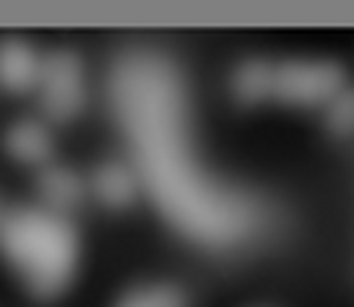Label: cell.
<instances>
[{
    "instance_id": "obj_1",
    "label": "cell",
    "mask_w": 354,
    "mask_h": 307,
    "mask_svg": "<svg viewBox=\"0 0 354 307\" xmlns=\"http://www.w3.org/2000/svg\"><path fill=\"white\" fill-rule=\"evenodd\" d=\"M0 250L37 297H57L74 277L77 237L54 211H14L0 221Z\"/></svg>"
},
{
    "instance_id": "obj_2",
    "label": "cell",
    "mask_w": 354,
    "mask_h": 307,
    "mask_svg": "<svg viewBox=\"0 0 354 307\" xmlns=\"http://www.w3.org/2000/svg\"><path fill=\"white\" fill-rule=\"evenodd\" d=\"M341 94L335 64H284L274 67V97L288 104H324Z\"/></svg>"
},
{
    "instance_id": "obj_3",
    "label": "cell",
    "mask_w": 354,
    "mask_h": 307,
    "mask_svg": "<svg viewBox=\"0 0 354 307\" xmlns=\"http://www.w3.org/2000/svg\"><path fill=\"white\" fill-rule=\"evenodd\" d=\"M40 97H44V107L54 120H67V117H74L80 111V104H84V74H80V60L74 54L44 57Z\"/></svg>"
},
{
    "instance_id": "obj_4",
    "label": "cell",
    "mask_w": 354,
    "mask_h": 307,
    "mask_svg": "<svg viewBox=\"0 0 354 307\" xmlns=\"http://www.w3.org/2000/svg\"><path fill=\"white\" fill-rule=\"evenodd\" d=\"M44 60L34 54V47L20 37L0 40V87L10 94H24L34 84H40Z\"/></svg>"
},
{
    "instance_id": "obj_5",
    "label": "cell",
    "mask_w": 354,
    "mask_h": 307,
    "mask_svg": "<svg viewBox=\"0 0 354 307\" xmlns=\"http://www.w3.org/2000/svg\"><path fill=\"white\" fill-rule=\"evenodd\" d=\"M3 147L10 157H17L24 164H44L50 154V137H47V127H40L37 120H20L7 131Z\"/></svg>"
},
{
    "instance_id": "obj_6",
    "label": "cell",
    "mask_w": 354,
    "mask_h": 307,
    "mask_svg": "<svg viewBox=\"0 0 354 307\" xmlns=\"http://www.w3.org/2000/svg\"><path fill=\"white\" fill-rule=\"evenodd\" d=\"M40 191H44V201L54 211H64V207L80 201V180L64 167H47L44 177H40Z\"/></svg>"
},
{
    "instance_id": "obj_7",
    "label": "cell",
    "mask_w": 354,
    "mask_h": 307,
    "mask_svg": "<svg viewBox=\"0 0 354 307\" xmlns=\"http://www.w3.org/2000/svg\"><path fill=\"white\" fill-rule=\"evenodd\" d=\"M234 94L248 104L274 97V67L271 64H244L234 77Z\"/></svg>"
},
{
    "instance_id": "obj_8",
    "label": "cell",
    "mask_w": 354,
    "mask_h": 307,
    "mask_svg": "<svg viewBox=\"0 0 354 307\" xmlns=\"http://www.w3.org/2000/svg\"><path fill=\"white\" fill-rule=\"evenodd\" d=\"M94 187H97L100 201L111 204V207H120V204H127V201L134 197V184H131V177H127L124 167H118V164L100 167L97 177H94Z\"/></svg>"
},
{
    "instance_id": "obj_9",
    "label": "cell",
    "mask_w": 354,
    "mask_h": 307,
    "mask_svg": "<svg viewBox=\"0 0 354 307\" xmlns=\"http://www.w3.org/2000/svg\"><path fill=\"white\" fill-rule=\"evenodd\" d=\"M118 307H187V297L184 290L171 288V284H147L120 297Z\"/></svg>"
},
{
    "instance_id": "obj_10",
    "label": "cell",
    "mask_w": 354,
    "mask_h": 307,
    "mask_svg": "<svg viewBox=\"0 0 354 307\" xmlns=\"http://www.w3.org/2000/svg\"><path fill=\"white\" fill-rule=\"evenodd\" d=\"M328 124H331V131H337V134H351L354 131V91H341L331 100Z\"/></svg>"
}]
</instances>
